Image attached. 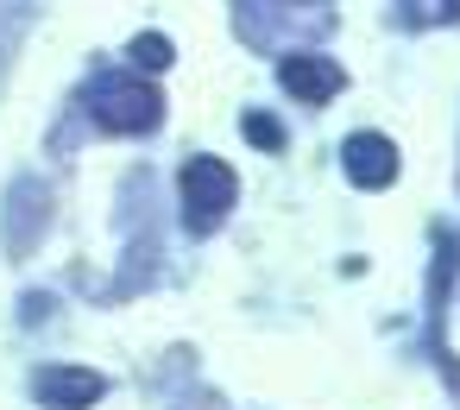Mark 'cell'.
Returning <instances> with one entry per match:
<instances>
[{"instance_id": "52a82bcc", "label": "cell", "mask_w": 460, "mask_h": 410, "mask_svg": "<svg viewBox=\"0 0 460 410\" xmlns=\"http://www.w3.org/2000/svg\"><path fill=\"white\" fill-rule=\"evenodd\" d=\"M240 133H246L259 152H284V127H278L271 114H246V120H240Z\"/></svg>"}, {"instance_id": "5b68a950", "label": "cell", "mask_w": 460, "mask_h": 410, "mask_svg": "<svg viewBox=\"0 0 460 410\" xmlns=\"http://www.w3.org/2000/svg\"><path fill=\"white\" fill-rule=\"evenodd\" d=\"M341 171H347V183H359V190H385V183H397V146H391L385 133H353V139L341 146Z\"/></svg>"}, {"instance_id": "3957f363", "label": "cell", "mask_w": 460, "mask_h": 410, "mask_svg": "<svg viewBox=\"0 0 460 410\" xmlns=\"http://www.w3.org/2000/svg\"><path fill=\"white\" fill-rule=\"evenodd\" d=\"M278 83H284V95H296V102L322 108V102H334V95L347 89V70H341L334 58H315V51H290V58L278 64Z\"/></svg>"}, {"instance_id": "7a4b0ae2", "label": "cell", "mask_w": 460, "mask_h": 410, "mask_svg": "<svg viewBox=\"0 0 460 410\" xmlns=\"http://www.w3.org/2000/svg\"><path fill=\"white\" fill-rule=\"evenodd\" d=\"M158 120H164L158 83H146V76H114V83H102V95H95V127H108V133H152Z\"/></svg>"}, {"instance_id": "8992f818", "label": "cell", "mask_w": 460, "mask_h": 410, "mask_svg": "<svg viewBox=\"0 0 460 410\" xmlns=\"http://www.w3.org/2000/svg\"><path fill=\"white\" fill-rule=\"evenodd\" d=\"M171 58H177V51H171L164 32H139V39H133V64H139V70H171Z\"/></svg>"}, {"instance_id": "277c9868", "label": "cell", "mask_w": 460, "mask_h": 410, "mask_svg": "<svg viewBox=\"0 0 460 410\" xmlns=\"http://www.w3.org/2000/svg\"><path fill=\"white\" fill-rule=\"evenodd\" d=\"M32 391H39L45 410H89V404L108 397V379L95 366H45Z\"/></svg>"}, {"instance_id": "6da1fadb", "label": "cell", "mask_w": 460, "mask_h": 410, "mask_svg": "<svg viewBox=\"0 0 460 410\" xmlns=\"http://www.w3.org/2000/svg\"><path fill=\"white\" fill-rule=\"evenodd\" d=\"M177 190H183V221H190V234H215V227L234 215V202H240V177H234L227 158H190L183 177H177Z\"/></svg>"}]
</instances>
